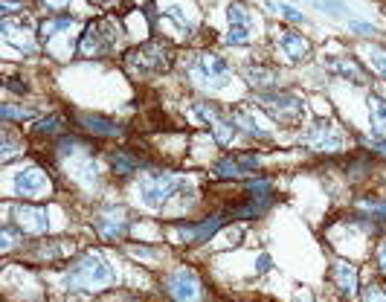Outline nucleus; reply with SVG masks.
<instances>
[{
  "label": "nucleus",
  "instance_id": "obj_1",
  "mask_svg": "<svg viewBox=\"0 0 386 302\" xmlns=\"http://www.w3.org/2000/svg\"><path fill=\"white\" fill-rule=\"evenodd\" d=\"M113 268L108 262H102L99 256H85V259L73 268L70 273V285L73 288H96V285H105L113 282Z\"/></svg>",
  "mask_w": 386,
  "mask_h": 302
},
{
  "label": "nucleus",
  "instance_id": "obj_2",
  "mask_svg": "<svg viewBox=\"0 0 386 302\" xmlns=\"http://www.w3.org/2000/svg\"><path fill=\"white\" fill-rule=\"evenodd\" d=\"M178 189H183V180L180 177H175V175H151V177H142L139 198H142V203H146V206L160 209Z\"/></svg>",
  "mask_w": 386,
  "mask_h": 302
},
{
  "label": "nucleus",
  "instance_id": "obj_3",
  "mask_svg": "<svg viewBox=\"0 0 386 302\" xmlns=\"http://www.w3.org/2000/svg\"><path fill=\"white\" fill-rule=\"evenodd\" d=\"M168 64H172V58H168V50L160 41L128 53V67L139 70V73H160V70H168Z\"/></svg>",
  "mask_w": 386,
  "mask_h": 302
},
{
  "label": "nucleus",
  "instance_id": "obj_4",
  "mask_svg": "<svg viewBox=\"0 0 386 302\" xmlns=\"http://www.w3.org/2000/svg\"><path fill=\"white\" fill-rule=\"evenodd\" d=\"M113 44H116V20L102 18V20H96L93 27H87V32L82 38V53L85 56H99V53H108Z\"/></svg>",
  "mask_w": 386,
  "mask_h": 302
},
{
  "label": "nucleus",
  "instance_id": "obj_5",
  "mask_svg": "<svg viewBox=\"0 0 386 302\" xmlns=\"http://www.w3.org/2000/svg\"><path fill=\"white\" fill-rule=\"evenodd\" d=\"M166 288L175 296V302H201V282H198V273L192 268L175 270L166 279Z\"/></svg>",
  "mask_w": 386,
  "mask_h": 302
},
{
  "label": "nucleus",
  "instance_id": "obj_6",
  "mask_svg": "<svg viewBox=\"0 0 386 302\" xmlns=\"http://www.w3.org/2000/svg\"><path fill=\"white\" fill-rule=\"evenodd\" d=\"M261 105L268 108L279 122H297V120H302V102L297 96H291V93H264Z\"/></svg>",
  "mask_w": 386,
  "mask_h": 302
},
{
  "label": "nucleus",
  "instance_id": "obj_7",
  "mask_svg": "<svg viewBox=\"0 0 386 302\" xmlns=\"http://www.w3.org/2000/svg\"><path fill=\"white\" fill-rule=\"evenodd\" d=\"M227 18H230V44H247L253 35V15L244 4H230L227 6Z\"/></svg>",
  "mask_w": 386,
  "mask_h": 302
},
{
  "label": "nucleus",
  "instance_id": "obj_8",
  "mask_svg": "<svg viewBox=\"0 0 386 302\" xmlns=\"http://www.w3.org/2000/svg\"><path fill=\"white\" fill-rule=\"evenodd\" d=\"M50 189V180L41 169H27V172H18L15 175V192L23 198H38Z\"/></svg>",
  "mask_w": 386,
  "mask_h": 302
},
{
  "label": "nucleus",
  "instance_id": "obj_9",
  "mask_svg": "<svg viewBox=\"0 0 386 302\" xmlns=\"http://www.w3.org/2000/svg\"><path fill=\"white\" fill-rule=\"evenodd\" d=\"M195 76H198L201 82L224 84V79L230 76V67H227V61H224L221 56H209V53H204V56L198 58V64H195Z\"/></svg>",
  "mask_w": 386,
  "mask_h": 302
},
{
  "label": "nucleus",
  "instance_id": "obj_10",
  "mask_svg": "<svg viewBox=\"0 0 386 302\" xmlns=\"http://www.w3.org/2000/svg\"><path fill=\"white\" fill-rule=\"evenodd\" d=\"M224 218H227V215H212V218H206V221L198 224V227H175V232H178V239L186 241V244H204V241L212 236V232L224 224Z\"/></svg>",
  "mask_w": 386,
  "mask_h": 302
},
{
  "label": "nucleus",
  "instance_id": "obj_11",
  "mask_svg": "<svg viewBox=\"0 0 386 302\" xmlns=\"http://www.w3.org/2000/svg\"><path fill=\"white\" fill-rule=\"evenodd\" d=\"M15 218H18L20 229H27V232H46V209L15 206Z\"/></svg>",
  "mask_w": 386,
  "mask_h": 302
},
{
  "label": "nucleus",
  "instance_id": "obj_12",
  "mask_svg": "<svg viewBox=\"0 0 386 302\" xmlns=\"http://www.w3.org/2000/svg\"><path fill=\"white\" fill-rule=\"evenodd\" d=\"M96 229H99L102 239H123L125 236V215L111 209V213H102L96 218Z\"/></svg>",
  "mask_w": 386,
  "mask_h": 302
},
{
  "label": "nucleus",
  "instance_id": "obj_13",
  "mask_svg": "<svg viewBox=\"0 0 386 302\" xmlns=\"http://www.w3.org/2000/svg\"><path fill=\"white\" fill-rule=\"evenodd\" d=\"M198 113L206 116V122H212V131H215V137H218L221 143H232V137H235V122L224 120L218 111H212V108H206V105H198Z\"/></svg>",
  "mask_w": 386,
  "mask_h": 302
},
{
  "label": "nucleus",
  "instance_id": "obj_14",
  "mask_svg": "<svg viewBox=\"0 0 386 302\" xmlns=\"http://www.w3.org/2000/svg\"><path fill=\"white\" fill-rule=\"evenodd\" d=\"M279 46H282V50L287 53V58H294V61H302V58L311 53V44H308L302 35L291 32V30L279 32Z\"/></svg>",
  "mask_w": 386,
  "mask_h": 302
},
{
  "label": "nucleus",
  "instance_id": "obj_15",
  "mask_svg": "<svg viewBox=\"0 0 386 302\" xmlns=\"http://www.w3.org/2000/svg\"><path fill=\"white\" fill-rule=\"evenodd\" d=\"M79 122L85 125V131L96 134V137H119V125L105 120V116H90V113H82Z\"/></svg>",
  "mask_w": 386,
  "mask_h": 302
},
{
  "label": "nucleus",
  "instance_id": "obj_16",
  "mask_svg": "<svg viewBox=\"0 0 386 302\" xmlns=\"http://www.w3.org/2000/svg\"><path fill=\"white\" fill-rule=\"evenodd\" d=\"M331 276H334V282H337V288H340L343 294H354V288H357V273H354V268L351 265H346V262H337L334 268H331Z\"/></svg>",
  "mask_w": 386,
  "mask_h": 302
},
{
  "label": "nucleus",
  "instance_id": "obj_17",
  "mask_svg": "<svg viewBox=\"0 0 386 302\" xmlns=\"http://www.w3.org/2000/svg\"><path fill=\"white\" fill-rule=\"evenodd\" d=\"M325 67H331L334 73H340L343 79H351L354 84H366V76H363V70H360L354 61H340V58H334L328 56L325 58Z\"/></svg>",
  "mask_w": 386,
  "mask_h": 302
},
{
  "label": "nucleus",
  "instance_id": "obj_18",
  "mask_svg": "<svg viewBox=\"0 0 386 302\" xmlns=\"http://www.w3.org/2000/svg\"><path fill=\"white\" fill-rule=\"evenodd\" d=\"M259 166V160L256 157H235V160H224L221 166H218V175H247L250 169Z\"/></svg>",
  "mask_w": 386,
  "mask_h": 302
},
{
  "label": "nucleus",
  "instance_id": "obj_19",
  "mask_svg": "<svg viewBox=\"0 0 386 302\" xmlns=\"http://www.w3.org/2000/svg\"><path fill=\"white\" fill-rule=\"evenodd\" d=\"M311 143L320 146V149H325V151H337V149H340V137L334 134L331 125H320L317 131L311 134Z\"/></svg>",
  "mask_w": 386,
  "mask_h": 302
},
{
  "label": "nucleus",
  "instance_id": "obj_20",
  "mask_svg": "<svg viewBox=\"0 0 386 302\" xmlns=\"http://www.w3.org/2000/svg\"><path fill=\"white\" fill-rule=\"evenodd\" d=\"M369 113H372V125H375L380 134H386V99L372 96V99H369Z\"/></svg>",
  "mask_w": 386,
  "mask_h": 302
},
{
  "label": "nucleus",
  "instance_id": "obj_21",
  "mask_svg": "<svg viewBox=\"0 0 386 302\" xmlns=\"http://www.w3.org/2000/svg\"><path fill=\"white\" fill-rule=\"evenodd\" d=\"M70 23H73L70 18H53V20H46L44 27H41V41L46 44V41L53 38V32H58V30H70Z\"/></svg>",
  "mask_w": 386,
  "mask_h": 302
},
{
  "label": "nucleus",
  "instance_id": "obj_22",
  "mask_svg": "<svg viewBox=\"0 0 386 302\" xmlns=\"http://www.w3.org/2000/svg\"><path fill=\"white\" fill-rule=\"evenodd\" d=\"M111 160H113V166H116V172H119V175H131V172H134V169L139 166V160L128 157L125 151H116V154H113Z\"/></svg>",
  "mask_w": 386,
  "mask_h": 302
},
{
  "label": "nucleus",
  "instance_id": "obj_23",
  "mask_svg": "<svg viewBox=\"0 0 386 302\" xmlns=\"http://www.w3.org/2000/svg\"><path fill=\"white\" fill-rule=\"evenodd\" d=\"M282 18H287V20H294V23H305V18H302V12L299 9H294L291 4H270Z\"/></svg>",
  "mask_w": 386,
  "mask_h": 302
},
{
  "label": "nucleus",
  "instance_id": "obj_24",
  "mask_svg": "<svg viewBox=\"0 0 386 302\" xmlns=\"http://www.w3.org/2000/svg\"><path fill=\"white\" fill-rule=\"evenodd\" d=\"M58 128H61V120H58V116H50V120L35 122V134H58Z\"/></svg>",
  "mask_w": 386,
  "mask_h": 302
},
{
  "label": "nucleus",
  "instance_id": "obj_25",
  "mask_svg": "<svg viewBox=\"0 0 386 302\" xmlns=\"http://www.w3.org/2000/svg\"><path fill=\"white\" fill-rule=\"evenodd\" d=\"M369 58H372V64L380 70V73L386 76V50H380V46H369Z\"/></svg>",
  "mask_w": 386,
  "mask_h": 302
},
{
  "label": "nucleus",
  "instance_id": "obj_26",
  "mask_svg": "<svg viewBox=\"0 0 386 302\" xmlns=\"http://www.w3.org/2000/svg\"><path fill=\"white\" fill-rule=\"evenodd\" d=\"M313 6L328 9V15H340L343 12V4H337V0H313Z\"/></svg>",
  "mask_w": 386,
  "mask_h": 302
},
{
  "label": "nucleus",
  "instance_id": "obj_27",
  "mask_svg": "<svg viewBox=\"0 0 386 302\" xmlns=\"http://www.w3.org/2000/svg\"><path fill=\"white\" fill-rule=\"evenodd\" d=\"M366 302H386V294L378 288V285H369V294H366Z\"/></svg>",
  "mask_w": 386,
  "mask_h": 302
},
{
  "label": "nucleus",
  "instance_id": "obj_28",
  "mask_svg": "<svg viewBox=\"0 0 386 302\" xmlns=\"http://www.w3.org/2000/svg\"><path fill=\"white\" fill-rule=\"evenodd\" d=\"M12 241H15V229L4 227V247H12Z\"/></svg>",
  "mask_w": 386,
  "mask_h": 302
},
{
  "label": "nucleus",
  "instance_id": "obj_29",
  "mask_svg": "<svg viewBox=\"0 0 386 302\" xmlns=\"http://www.w3.org/2000/svg\"><path fill=\"white\" fill-rule=\"evenodd\" d=\"M375 151H380V154L386 157V139H378V143H375Z\"/></svg>",
  "mask_w": 386,
  "mask_h": 302
},
{
  "label": "nucleus",
  "instance_id": "obj_30",
  "mask_svg": "<svg viewBox=\"0 0 386 302\" xmlns=\"http://www.w3.org/2000/svg\"><path fill=\"white\" fill-rule=\"evenodd\" d=\"M378 259H380V268H383V270H386V244H383V247H380V256H378Z\"/></svg>",
  "mask_w": 386,
  "mask_h": 302
}]
</instances>
